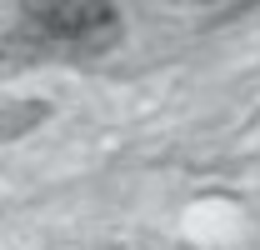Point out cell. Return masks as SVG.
I'll return each instance as SVG.
<instances>
[{
    "label": "cell",
    "mask_w": 260,
    "mask_h": 250,
    "mask_svg": "<svg viewBox=\"0 0 260 250\" xmlns=\"http://www.w3.org/2000/svg\"><path fill=\"white\" fill-rule=\"evenodd\" d=\"M25 35L90 55L120 35V15L110 0H25Z\"/></svg>",
    "instance_id": "1"
}]
</instances>
